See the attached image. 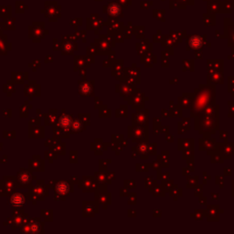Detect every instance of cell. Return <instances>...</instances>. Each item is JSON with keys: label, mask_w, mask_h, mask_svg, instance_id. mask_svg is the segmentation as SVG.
Listing matches in <instances>:
<instances>
[{"label": "cell", "mask_w": 234, "mask_h": 234, "mask_svg": "<svg viewBox=\"0 0 234 234\" xmlns=\"http://www.w3.org/2000/svg\"><path fill=\"white\" fill-rule=\"evenodd\" d=\"M195 97L190 107V116L195 117L202 113L209 104H216V90L213 84H199L194 91ZM190 117V118H191Z\"/></svg>", "instance_id": "cell-1"}, {"label": "cell", "mask_w": 234, "mask_h": 234, "mask_svg": "<svg viewBox=\"0 0 234 234\" xmlns=\"http://www.w3.org/2000/svg\"><path fill=\"white\" fill-rule=\"evenodd\" d=\"M195 118V130L204 137H210L220 130V113L213 115H204L202 113Z\"/></svg>", "instance_id": "cell-2"}, {"label": "cell", "mask_w": 234, "mask_h": 234, "mask_svg": "<svg viewBox=\"0 0 234 234\" xmlns=\"http://www.w3.org/2000/svg\"><path fill=\"white\" fill-rule=\"evenodd\" d=\"M216 149L222 155L224 159L231 160L234 156V142H216Z\"/></svg>", "instance_id": "cell-3"}, {"label": "cell", "mask_w": 234, "mask_h": 234, "mask_svg": "<svg viewBox=\"0 0 234 234\" xmlns=\"http://www.w3.org/2000/svg\"><path fill=\"white\" fill-rule=\"evenodd\" d=\"M206 45V35L205 36H199V35H191L188 36L187 40V50L194 49L198 50L202 49V48Z\"/></svg>", "instance_id": "cell-4"}, {"label": "cell", "mask_w": 234, "mask_h": 234, "mask_svg": "<svg viewBox=\"0 0 234 234\" xmlns=\"http://www.w3.org/2000/svg\"><path fill=\"white\" fill-rule=\"evenodd\" d=\"M198 150L199 151H206L207 155L209 153L216 151V139L210 137H202L198 139Z\"/></svg>", "instance_id": "cell-5"}, {"label": "cell", "mask_w": 234, "mask_h": 234, "mask_svg": "<svg viewBox=\"0 0 234 234\" xmlns=\"http://www.w3.org/2000/svg\"><path fill=\"white\" fill-rule=\"evenodd\" d=\"M104 13H107L110 17H123L122 6L117 2H109L103 6Z\"/></svg>", "instance_id": "cell-6"}, {"label": "cell", "mask_w": 234, "mask_h": 234, "mask_svg": "<svg viewBox=\"0 0 234 234\" xmlns=\"http://www.w3.org/2000/svg\"><path fill=\"white\" fill-rule=\"evenodd\" d=\"M207 216L206 219L209 222L211 221H219L220 214L224 212V209H221L217 205H207Z\"/></svg>", "instance_id": "cell-7"}, {"label": "cell", "mask_w": 234, "mask_h": 234, "mask_svg": "<svg viewBox=\"0 0 234 234\" xmlns=\"http://www.w3.org/2000/svg\"><path fill=\"white\" fill-rule=\"evenodd\" d=\"M224 83V74L223 72L217 71H208L207 73V84H223Z\"/></svg>", "instance_id": "cell-8"}, {"label": "cell", "mask_w": 234, "mask_h": 234, "mask_svg": "<svg viewBox=\"0 0 234 234\" xmlns=\"http://www.w3.org/2000/svg\"><path fill=\"white\" fill-rule=\"evenodd\" d=\"M45 7L46 10H43L42 12H46V16L56 17L60 16V6L57 5V2L48 1L45 2Z\"/></svg>", "instance_id": "cell-9"}, {"label": "cell", "mask_w": 234, "mask_h": 234, "mask_svg": "<svg viewBox=\"0 0 234 234\" xmlns=\"http://www.w3.org/2000/svg\"><path fill=\"white\" fill-rule=\"evenodd\" d=\"M195 97L194 93H183L182 96L178 98V104L182 108V109H190L192 101Z\"/></svg>", "instance_id": "cell-10"}, {"label": "cell", "mask_w": 234, "mask_h": 234, "mask_svg": "<svg viewBox=\"0 0 234 234\" xmlns=\"http://www.w3.org/2000/svg\"><path fill=\"white\" fill-rule=\"evenodd\" d=\"M224 61L223 59H208L207 60V71H217L223 72Z\"/></svg>", "instance_id": "cell-11"}, {"label": "cell", "mask_w": 234, "mask_h": 234, "mask_svg": "<svg viewBox=\"0 0 234 234\" xmlns=\"http://www.w3.org/2000/svg\"><path fill=\"white\" fill-rule=\"evenodd\" d=\"M195 148V140L193 138H178V151Z\"/></svg>", "instance_id": "cell-12"}, {"label": "cell", "mask_w": 234, "mask_h": 234, "mask_svg": "<svg viewBox=\"0 0 234 234\" xmlns=\"http://www.w3.org/2000/svg\"><path fill=\"white\" fill-rule=\"evenodd\" d=\"M204 115H213L220 113V106L217 104H209L201 113Z\"/></svg>", "instance_id": "cell-13"}, {"label": "cell", "mask_w": 234, "mask_h": 234, "mask_svg": "<svg viewBox=\"0 0 234 234\" xmlns=\"http://www.w3.org/2000/svg\"><path fill=\"white\" fill-rule=\"evenodd\" d=\"M209 155H211V159L210 162L212 164H223L224 163V157L222 156V155L219 152V151H213L211 153H209Z\"/></svg>", "instance_id": "cell-14"}, {"label": "cell", "mask_w": 234, "mask_h": 234, "mask_svg": "<svg viewBox=\"0 0 234 234\" xmlns=\"http://www.w3.org/2000/svg\"><path fill=\"white\" fill-rule=\"evenodd\" d=\"M195 71V60L194 59H182V71Z\"/></svg>", "instance_id": "cell-15"}, {"label": "cell", "mask_w": 234, "mask_h": 234, "mask_svg": "<svg viewBox=\"0 0 234 234\" xmlns=\"http://www.w3.org/2000/svg\"><path fill=\"white\" fill-rule=\"evenodd\" d=\"M207 216V209H195L193 213L190 214V217H192L196 221H203Z\"/></svg>", "instance_id": "cell-16"}, {"label": "cell", "mask_w": 234, "mask_h": 234, "mask_svg": "<svg viewBox=\"0 0 234 234\" xmlns=\"http://www.w3.org/2000/svg\"><path fill=\"white\" fill-rule=\"evenodd\" d=\"M169 151H163L161 155H158V160L163 167H169Z\"/></svg>", "instance_id": "cell-17"}, {"label": "cell", "mask_w": 234, "mask_h": 234, "mask_svg": "<svg viewBox=\"0 0 234 234\" xmlns=\"http://www.w3.org/2000/svg\"><path fill=\"white\" fill-rule=\"evenodd\" d=\"M182 108L178 105L176 104L172 109L169 111V117L170 118H182Z\"/></svg>", "instance_id": "cell-18"}, {"label": "cell", "mask_w": 234, "mask_h": 234, "mask_svg": "<svg viewBox=\"0 0 234 234\" xmlns=\"http://www.w3.org/2000/svg\"><path fill=\"white\" fill-rule=\"evenodd\" d=\"M169 194H170V196L174 198V200H178V198L182 197V195H183L182 189L178 187V184H175V185H174V187L170 190Z\"/></svg>", "instance_id": "cell-19"}, {"label": "cell", "mask_w": 234, "mask_h": 234, "mask_svg": "<svg viewBox=\"0 0 234 234\" xmlns=\"http://www.w3.org/2000/svg\"><path fill=\"white\" fill-rule=\"evenodd\" d=\"M187 178V183L186 185L187 188H191V187H195L198 184V180L199 178L198 176H195V177H189V175L186 177Z\"/></svg>", "instance_id": "cell-20"}, {"label": "cell", "mask_w": 234, "mask_h": 234, "mask_svg": "<svg viewBox=\"0 0 234 234\" xmlns=\"http://www.w3.org/2000/svg\"><path fill=\"white\" fill-rule=\"evenodd\" d=\"M57 192L60 195H65L69 191V186L66 182H59L57 185Z\"/></svg>", "instance_id": "cell-21"}, {"label": "cell", "mask_w": 234, "mask_h": 234, "mask_svg": "<svg viewBox=\"0 0 234 234\" xmlns=\"http://www.w3.org/2000/svg\"><path fill=\"white\" fill-rule=\"evenodd\" d=\"M11 202L14 206H17V207L21 206L24 203V198L21 195H18V194L14 195L11 198Z\"/></svg>", "instance_id": "cell-22"}, {"label": "cell", "mask_w": 234, "mask_h": 234, "mask_svg": "<svg viewBox=\"0 0 234 234\" xmlns=\"http://www.w3.org/2000/svg\"><path fill=\"white\" fill-rule=\"evenodd\" d=\"M28 6L22 2V1H17L16 2V10L17 13H23L26 11V9H28Z\"/></svg>", "instance_id": "cell-23"}, {"label": "cell", "mask_w": 234, "mask_h": 234, "mask_svg": "<svg viewBox=\"0 0 234 234\" xmlns=\"http://www.w3.org/2000/svg\"><path fill=\"white\" fill-rule=\"evenodd\" d=\"M174 185H175V183H174V180H172V179L163 181V183H162V187H164L166 192H170V190L174 187Z\"/></svg>", "instance_id": "cell-24"}, {"label": "cell", "mask_w": 234, "mask_h": 234, "mask_svg": "<svg viewBox=\"0 0 234 234\" xmlns=\"http://www.w3.org/2000/svg\"><path fill=\"white\" fill-rule=\"evenodd\" d=\"M11 14V6H0V17H7Z\"/></svg>", "instance_id": "cell-25"}, {"label": "cell", "mask_w": 234, "mask_h": 234, "mask_svg": "<svg viewBox=\"0 0 234 234\" xmlns=\"http://www.w3.org/2000/svg\"><path fill=\"white\" fill-rule=\"evenodd\" d=\"M182 152V158L184 160H187L190 157H194L195 156V152L194 149H187V150H183Z\"/></svg>", "instance_id": "cell-26"}, {"label": "cell", "mask_w": 234, "mask_h": 234, "mask_svg": "<svg viewBox=\"0 0 234 234\" xmlns=\"http://www.w3.org/2000/svg\"><path fill=\"white\" fill-rule=\"evenodd\" d=\"M154 195L157 197H164L166 195V191L162 186H156L154 189Z\"/></svg>", "instance_id": "cell-27"}, {"label": "cell", "mask_w": 234, "mask_h": 234, "mask_svg": "<svg viewBox=\"0 0 234 234\" xmlns=\"http://www.w3.org/2000/svg\"><path fill=\"white\" fill-rule=\"evenodd\" d=\"M229 112H228V117L229 118H234V101H229Z\"/></svg>", "instance_id": "cell-28"}, {"label": "cell", "mask_w": 234, "mask_h": 234, "mask_svg": "<svg viewBox=\"0 0 234 234\" xmlns=\"http://www.w3.org/2000/svg\"><path fill=\"white\" fill-rule=\"evenodd\" d=\"M59 123H60V125H61L63 127H68L69 125H71V119H70L68 116H63V117L60 118Z\"/></svg>", "instance_id": "cell-29"}, {"label": "cell", "mask_w": 234, "mask_h": 234, "mask_svg": "<svg viewBox=\"0 0 234 234\" xmlns=\"http://www.w3.org/2000/svg\"><path fill=\"white\" fill-rule=\"evenodd\" d=\"M194 188H195V192H194V196L195 197L198 198V197L202 196V194H203V187H202L201 184H198Z\"/></svg>", "instance_id": "cell-30"}, {"label": "cell", "mask_w": 234, "mask_h": 234, "mask_svg": "<svg viewBox=\"0 0 234 234\" xmlns=\"http://www.w3.org/2000/svg\"><path fill=\"white\" fill-rule=\"evenodd\" d=\"M169 175L170 173L167 171V172H165V173H160V170L158 171V176H157V178L162 180V181H166V180H168L169 179Z\"/></svg>", "instance_id": "cell-31"}, {"label": "cell", "mask_w": 234, "mask_h": 234, "mask_svg": "<svg viewBox=\"0 0 234 234\" xmlns=\"http://www.w3.org/2000/svg\"><path fill=\"white\" fill-rule=\"evenodd\" d=\"M215 183L217 185H220L221 188H223L224 187V177L223 176H216Z\"/></svg>", "instance_id": "cell-32"}, {"label": "cell", "mask_w": 234, "mask_h": 234, "mask_svg": "<svg viewBox=\"0 0 234 234\" xmlns=\"http://www.w3.org/2000/svg\"><path fill=\"white\" fill-rule=\"evenodd\" d=\"M181 123H182V125H183V126L187 129V131H189L190 129H191V126H190V123H191V119L190 118H183L182 117V121H181Z\"/></svg>", "instance_id": "cell-33"}, {"label": "cell", "mask_w": 234, "mask_h": 234, "mask_svg": "<svg viewBox=\"0 0 234 234\" xmlns=\"http://www.w3.org/2000/svg\"><path fill=\"white\" fill-rule=\"evenodd\" d=\"M187 132V130L183 126L182 123L181 122H178V135H185Z\"/></svg>", "instance_id": "cell-34"}, {"label": "cell", "mask_w": 234, "mask_h": 234, "mask_svg": "<svg viewBox=\"0 0 234 234\" xmlns=\"http://www.w3.org/2000/svg\"><path fill=\"white\" fill-rule=\"evenodd\" d=\"M116 2L119 3L122 6V7H124V8H127L128 6L131 5V3H132L131 0H116Z\"/></svg>", "instance_id": "cell-35"}, {"label": "cell", "mask_w": 234, "mask_h": 234, "mask_svg": "<svg viewBox=\"0 0 234 234\" xmlns=\"http://www.w3.org/2000/svg\"><path fill=\"white\" fill-rule=\"evenodd\" d=\"M220 137L223 139V142H228V132L224 130H220Z\"/></svg>", "instance_id": "cell-36"}, {"label": "cell", "mask_w": 234, "mask_h": 234, "mask_svg": "<svg viewBox=\"0 0 234 234\" xmlns=\"http://www.w3.org/2000/svg\"><path fill=\"white\" fill-rule=\"evenodd\" d=\"M148 153L151 155H155L156 154V144H153L152 145H148Z\"/></svg>", "instance_id": "cell-37"}, {"label": "cell", "mask_w": 234, "mask_h": 234, "mask_svg": "<svg viewBox=\"0 0 234 234\" xmlns=\"http://www.w3.org/2000/svg\"><path fill=\"white\" fill-rule=\"evenodd\" d=\"M202 175H203V182H202V183H203L204 185H206V184L208 183V181L211 179V177H210V176H208L207 171H204V172L202 173Z\"/></svg>", "instance_id": "cell-38"}, {"label": "cell", "mask_w": 234, "mask_h": 234, "mask_svg": "<svg viewBox=\"0 0 234 234\" xmlns=\"http://www.w3.org/2000/svg\"><path fill=\"white\" fill-rule=\"evenodd\" d=\"M198 202L200 203V205L207 206V204H208V198H207V197H204V196L198 197Z\"/></svg>", "instance_id": "cell-39"}, {"label": "cell", "mask_w": 234, "mask_h": 234, "mask_svg": "<svg viewBox=\"0 0 234 234\" xmlns=\"http://www.w3.org/2000/svg\"><path fill=\"white\" fill-rule=\"evenodd\" d=\"M169 66H170V62H169L168 57L163 58V59H162V67H164V68H168Z\"/></svg>", "instance_id": "cell-40"}, {"label": "cell", "mask_w": 234, "mask_h": 234, "mask_svg": "<svg viewBox=\"0 0 234 234\" xmlns=\"http://www.w3.org/2000/svg\"><path fill=\"white\" fill-rule=\"evenodd\" d=\"M223 174L226 177H232V169L231 167H224L223 169Z\"/></svg>", "instance_id": "cell-41"}, {"label": "cell", "mask_w": 234, "mask_h": 234, "mask_svg": "<svg viewBox=\"0 0 234 234\" xmlns=\"http://www.w3.org/2000/svg\"><path fill=\"white\" fill-rule=\"evenodd\" d=\"M195 58H196V59H203V55H202V51H201V49L195 50Z\"/></svg>", "instance_id": "cell-42"}, {"label": "cell", "mask_w": 234, "mask_h": 234, "mask_svg": "<svg viewBox=\"0 0 234 234\" xmlns=\"http://www.w3.org/2000/svg\"><path fill=\"white\" fill-rule=\"evenodd\" d=\"M82 93H83V94H88V93H90L91 88H90V86H89V85L84 84V85L82 87Z\"/></svg>", "instance_id": "cell-43"}, {"label": "cell", "mask_w": 234, "mask_h": 234, "mask_svg": "<svg viewBox=\"0 0 234 234\" xmlns=\"http://www.w3.org/2000/svg\"><path fill=\"white\" fill-rule=\"evenodd\" d=\"M160 132L161 133H165V134H168L169 133V126L168 125H165L160 127Z\"/></svg>", "instance_id": "cell-44"}, {"label": "cell", "mask_w": 234, "mask_h": 234, "mask_svg": "<svg viewBox=\"0 0 234 234\" xmlns=\"http://www.w3.org/2000/svg\"><path fill=\"white\" fill-rule=\"evenodd\" d=\"M166 141L168 142V143H173V142H174V136H171L169 133H168V134H166Z\"/></svg>", "instance_id": "cell-45"}, {"label": "cell", "mask_w": 234, "mask_h": 234, "mask_svg": "<svg viewBox=\"0 0 234 234\" xmlns=\"http://www.w3.org/2000/svg\"><path fill=\"white\" fill-rule=\"evenodd\" d=\"M190 174V170L188 169V167H183L182 168V176L187 177Z\"/></svg>", "instance_id": "cell-46"}, {"label": "cell", "mask_w": 234, "mask_h": 234, "mask_svg": "<svg viewBox=\"0 0 234 234\" xmlns=\"http://www.w3.org/2000/svg\"><path fill=\"white\" fill-rule=\"evenodd\" d=\"M228 83H229V87H232V86H234V76H229V78H228Z\"/></svg>", "instance_id": "cell-47"}, {"label": "cell", "mask_w": 234, "mask_h": 234, "mask_svg": "<svg viewBox=\"0 0 234 234\" xmlns=\"http://www.w3.org/2000/svg\"><path fill=\"white\" fill-rule=\"evenodd\" d=\"M161 113H162V116H163V117H165V118L169 117V111H168V110H167V109H163V110H162V112H161Z\"/></svg>", "instance_id": "cell-48"}, {"label": "cell", "mask_w": 234, "mask_h": 234, "mask_svg": "<svg viewBox=\"0 0 234 234\" xmlns=\"http://www.w3.org/2000/svg\"><path fill=\"white\" fill-rule=\"evenodd\" d=\"M211 198L214 200H220V195L216 192H211Z\"/></svg>", "instance_id": "cell-49"}, {"label": "cell", "mask_w": 234, "mask_h": 234, "mask_svg": "<svg viewBox=\"0 0 234 234\" xmlns=\"http://www.w3.org/2000/svg\"><path fill=\"white\" fill-rule=\"evenodd\" d=\"M155 129H158L161 127V120L159 118H155Z\"/></svg>", "instance_id": "cell-50"}, {"label": "cell", "mask_w": 234, "mask_h": 234, "mask_svg": "<svg viewBox=\"0 0 234 234\" xmlns=\"http://www.w3.org/2000/svg\"><path fill=\"white\" fill-rule=\"evenodd\" d=\"M169 83H170L171 85H176V84H178V77H174V78L169 82Z\"/></svg>", "instance_id": "cell-51"}, {"label": "cell", "mask_w": 234, "mask_h": 234, "mask_svg": "<svg viewBox=\"0 0 234 234\" xmlns=\"http://www.w3.org/2000/svg\"><path fill=\"white\" fill-rule=\"evenodd\" d=\"M170 56V53L167 51V50H164L163 52H162V57L163 58H166V57H169Z\"/></svg>", "instance_id": "cell-52"}, {"label": "cell", "mask_w": 234, "mask_h": 234, "mask_svg": "<svg viewBox=\"0 0 234 234\" xmlns=\"http://www.w3.org/2000/svg\"><path fill=\"white\" fill-rule=\"evenodd\" d=\"M29 180V176L28 175H22L21 176V181L22 182H25V181H28Z\"/></svg>", "instance_id": "cell-53"}, {"label": "cell", "mask_w": 234, "mask_h": 234, "mask_svg": "<svg viewBox=\"0 0 234 234\" xmlns=\"http://www.w3.org/2000/svg\"><path fill=\"white\" fill-rule=\"evenodd\" d=\"M229 89H228V93H230V94H232V96L234 97V86L232 87H228Z\"/></svg>", "instance_id": "cell-54"}, {"label": "cell", "mask_w": 234, "mask_h": 234, "mask_svg": "<svg viewBox=\"0 0 234 234\" xmlns=\"http://www.w3.org/2000/svg\"><path fill=\"white\" fill-rule=\"evenodd\" d=\"M155 212V217H160V216L162 215V211L159 210V209H156Z\"/></svg>", "instance_id": "cell-55"}, {"label": "cell", "mask_w": 234, "mask_h": 234, "mask_svg": "<svg viewBox=\"0 0 234 234\" xmlns=\"http://www.w3.org/2000/svg\"><path fill=\"white\" fill-rule=\"evenodd\" d=\"M169 105H170V109H172V108L176 105V103H175L173 101H171V102H170V103H169Z\"/></svg>", "instance_id": "cell-56"}, {"label": "cell", "mask_w": 234, "mask_h": 234, "mask_svg": "<svg viewBox=\"0 0 234 234\" xmlns=\"http://www.w3.org/2000/svg\"><path fill=\"white\" fill-rule=\"evenodd\" d=\"M232 197H234V179L232 180Z\"/></svg>", "instance_id": "cell-57"}]
</instances>
